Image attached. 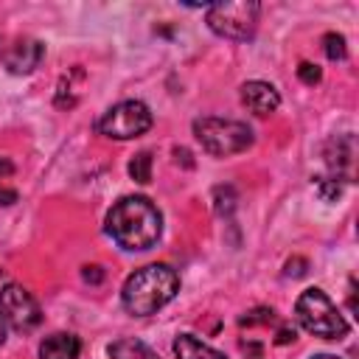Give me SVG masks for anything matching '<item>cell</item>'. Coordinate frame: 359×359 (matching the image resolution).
Here are the masks:
<instances>
[{
    "label": "cell",
    "mask_w": 359,
    "mask_h": 359,
    "mask_svg": "<svg viewBox=\"0 0 359 359\" xmlns=\"http://www.w3.org/2000/svg\"><path fill=\"white\" fill-rule=\"evenodd\" d=\"M107 233L123 250H149L163 233V216L146 196H123L107 213Z\"/></svg>",
    "instance_id": "1"
},
{
    "label": "cell",
    "mask_w": 359,
    "mask_h": 359,
    "mask_svg": "<svg viewBox=\"0 0 359 359\" xmlns=\"http://www.w3.org/2000/svg\"><path fill=\"white\" fill-rule=\"evenodd\" d=\"M174 353H177V359H224L222 351L205 345V342H202L199 337H194V334H180V337L174 339Z\"/></svg>",
    "instance_id": "12"
},
{
    "label": "cell",
    "mask_w": 359,
    "mask_h": 359,
    "mask_svg": "<svg viewBox=\"0 0 359 359\" xmlns=\"http://www.w3.org/2000/svg\"><path fill=\"white\" fill-rule=\"evenodd\" d=\"M317 191H320L323 199H337L342 194V182L334 180V177H320L317 180Z\"/></svg>",
    "instance_id": "16"
},
{
    "label": "cell",
    "mask_w": 359,
    "mask_h": 359,
    "mask_svg": "<svg viewBox=\"0 0 359 359\" xmlns=\"http://www.w3.org/2000/svg\"><path fill=\"white\" fill-rule=\"evenodd\" d=\"M194 137L213 157L241 154L252 146V129L230 118H199L194 121Z\"/></svg>",
    "instance_id": "4"
},
{
    "label": "cell",
    "mask_w": 359,
    "mask_h": 359,
    "mask_svg": "<svg viewBox=\"0 0 359 359\" xmlns=\"http://www.w3.org/2000/svg\"><path fill=\"white\" fill-rule=\"evenodd\" d=\"M151 109L143 101H121L95 121V132L112 140H132L146 135L151 129Z\"/></svg>",
    "instance_id": "5"
},
{
    "label": "cell",
    "mask_w": 359,
    "mask_h": 359,
    "mask_svg": "<svg viewBox=\"0 0 359 359\" xmlns=\"http://www.w3.org/2000/svg\"><path fill=\"white\" fill-rule=\"evenodd\" d=\"M11 202H17V191L0 185V205H11Z\"/></svg>",
    "instance_id": "19"
},
{
    "label": "cell",
    "mask_w": 359,
    "mask_h": 359,
    "mask_svg": "<svg viewBox=\"0 0 359 359\" xmlns=\"http://www.w3.org/2000/svg\"><path fill=\"white\" fill-rule=\"evenodd\" d=\"M314 359H339V356H331V353H320V356H314Z\"/></svg>",
    "instance_id": "21"
},
{
    "label": "cell",
    "mask_w": 359,
    "mask_h": 359,
    "mask_svg": "<svg viewBox=\"0 0 359 359\" xmlns=\"http://www.w3.org/2000/svg\"><path fill=\"white\" fill-rule=\"evenodd\" d=\"M0 280H3V269H0Z\"/></svg>",
    "instance_id": "22"
},
{
    "label": "cell",
    "mask_w": 359,
    "mask_h": 359,
    "mask_svg": "<svg viewBox=\"0 0 359 359\" xmlns=\"http://www.w3.org/2000/svg\"><path fill=\"white\" fill-rule=\"evenodd\" d=\"M180 292V275L168 264H149L135 269L123 289H121V303L129 314L135 317H149L160 311L174 294Z\"/></svg>",
    "instance_id": "2"
},
{
    "label": "cell",
    "mask_w": 359,
    "mask_h": 359,
    "mask_svg": "<svg viewBox=\"0 0 359 359\" xmlns=\"http://www.w3.org/2000/svg\"><path fill=\"white\" fill-rule=\"evenodd\" d=\"M241 104L255 115H269L280 107V95L269 81H247L241 87Z\"/></svg>",
    "instance_id": "10"
},
{
    "label": "cell",
    "mask_w": 359,
    "mask_h": 359,
    "mask_svg": "<svg viewBox=\"0 0 359 359\" xmlns=\"http://www.w3.org/2000/svg\"><path fill=\"white\" fill-rule=\"evenodd\" d=\"M42 56H45V45H42L39 39L22 36V39H14V42L3 50V65H6L11 73L25 76V73H31V70L39 67Z\"/></svg>",
    "instance_id": "8"
},
{
    "label": "cell",
    "mask_w": 359,
    "mask_h": 359,
    "mask_svg": "<svg viewBox=\"0 0 359 359\" xmlns=\"http://www.w3.org/2000/svg\"><path fill=\"white\" fill-rule=\"evenodd\" d=\"M353 154H356V140L353 135H337L325 146V163L331 168V177L339 182L353 180Z\"/></svg>",
    "instance_id": "9"
},
{
    "label": "cell",
    "mask_w": 359,
    "mask_h": 359,
    "mask_svg": "<svg viewBox=\"0 0 359 359\" xmlns=\"http://www.w3.org/2000/svg\"><path fill=\"white\" fill-rule=\"evenodd\" d=\"M84 280L87 283H101L104 280V272H101V266H84Z\"/></svg>",
    "instance_id": "18"
},
{
    "label": "cell",
    "mask_w": 359,
    "mask_h": 359,
    "mask_svg": "<svg viewBox=\"0 0 359 359\" xmlns=\"http://www.w3.org/2000/svg\"><path fill=\"white\" fill-rule=\"evenodd\" d=\"M297 76H300V81H303V84H317V81L323 79L320 67H317V65H311V62H300Z\"/></svg>",
    "instance_id": "17"
},
{
    "label": "cell",
    "mask_w": 359,
    "mask_h": 359,
    "mask_svg": "<svg viewBox=\"0 0 359 359\" xmlns=\"http://www.w3.org/2000/svg\"><path fill=\"white\" fill-rule=\"evenodd\" d=\"M0 317L6 325H11L20 334H28L42 323L39 303L34 300V294L25 286H20L14 280L0 286Z\"/></svg>",
    "instance_id": "7"
},
{
    "label": "cell",
    "mask_w": 359,
    "mask_h": 359,
    "mask_svg": "<svg viewBox=\"0 0 359 359\" xmlns=\"http://www.w3.org/2000/svg\"><path fill=\"white\" fill-rule=\"evenodd\" d=\"M261 6L252 0H236V3H213L208 6V25L213 34L227 39H250L258 28Z\"/></svg>",
    "instance_id": "6"
},
{
    "label": "cell",
    "mask_w": 359,
    "mask_h": 359,
    "mask_svg": "<svg viewBox=\"0 0 359 359\" xmlns=\"http://www.w3.org/2000/svg\"><path fill=\"white\" fill-rule=\"evenodd\" d=\"M323 48H325V56H328L331 62L348 56V48H345V36H342V34H334V31L325 34V36H323Z\"/></svg>",
    "instance_id": "15"
},
{
    "label": "cell",
    "mask_w": 359,
    "mask_h": 359,
    "mask_svg": "<svg viewBox=\"0 0 359 359\" xmlns=\"http://www.w3.org/2000/svg\"><path fill=\"white\" fill-rule=\"evenodd\" d=\"M129 177H132L135 182H140V185H146V182L151 180V154H149V151H140V154L132 157V163H129Z\"/></svg>",
    "instance_id": "14"
},
{
    "label": "cell",
    "mask_w": 359,
    "mask_h": 359,
    "mask_svg": "<svg viewBox=\"0 0 359 359\" xmlns=\"http://www.w3.org/2000/svg\"><path fill=\"white\" fill-rule=\"evenodd\" d=\"M3 339H6V323H3V317H0V345H3Z\"/></svg>",
    "instance_id": "20"
},
{
    "label": "cell",
    "mask_w": 359,
    "mask_h": 359,
    "mask_svg": "<svg viewBox=\"0 0 359 359\" xmlns=\"http://www.w3.org/2000/svg\"><path fill=\"white\" fill-rule=\"evenodd\" d=\"M81 339L67 331H56L39 342V359H79Z\"/></svg>",
    "instance_id": "11"
},
{
    "label": "cell",
    "mask_w": 359,
    "mask_h": 359,
    "mask_svg": "<svg viewBox=\"0 0 359 359\" xmlns=\"http://www.w3.org/2000/svg\"><path fill=\"white\" fill-rule=\"evenodd\" d=\"M294 317L309 334H314L320 339H342L348 334L345 317L331 303V297L317 286L300 292V297L294 303Z\"/></svg>",
    "instance_id": "3"
},
{
    "label": "cell",
    "mask_w": 359,
    "mask_h": 359,
    "mask_svg": "<svg viewBox=\"0 0 359 359\" xmlns=\"http://www.w3.org/2000/svg\"><path fill=\"white\" fill-rule=\"evenodd\" d=\"M109 359H160V356L146 342L123 337V339H115L109 345Z\"/></svg>",
    "instance_id": "13"
}]
</instances>
